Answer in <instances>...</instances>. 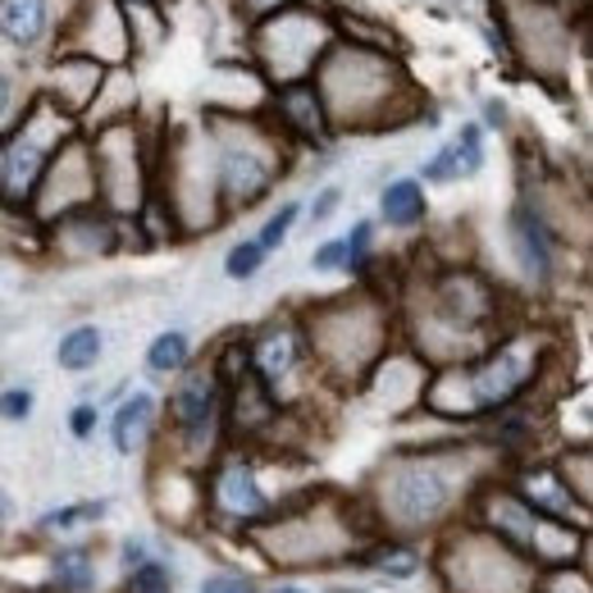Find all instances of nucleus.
I'll return each instance as SVG.
<instances>
[{"instance_id": "1", "label": "nucleus", "mask_w": 593, "mask_h": 593, "mask_svg": "<svg viewBox=\"0 0 593 593\" xmlns=\"http://www.w3.org/2000/svg\"><path fill=\"white\" fill-rule=\"evenodd\" d=\"M411 342L425 357V370L475 361L503 324V288L470 265H443L420 283V296L407 307Z\"/></svg>"}, {"instance_id": "2", "label": "nucleus", "mask_w": 593, "mask_h": 593, "mask_svg": "<svg viewBox=\"0 0 593 593\" xmlns=\"http://www.w3.org/2000/svg\"><path fill=\"white\" fill-rule=\"evenodd\" d=\"M470 448H420L388 457L370 479V512L383 534L411 538L448 525L479 488L470 479Z\"/></svg>"}, {"instance_id": "3", "label": "nucleus", "mask_w": 593, "mask_h": 593, "mask_svg": "<svg viewBox=\"0 0 593 593\" xmlns=\"http://www.w3.org/2000/svg\"><path fill=\"white\" fill-rule=\"evenodd\" d=\"M311 82L324 101L329 133H379L416 110V82L402 60L388 56L383 46H366L357 37L348 41L342 32Z\"/></svg>"}, {"instance_id": "4", "label": "nucleus", "mask_w": 593, "mask_h": 593, "mask_svg": "<svg viewBox=\"0 0 593 593\" xmlns=\"http://www.w3.org/2000/svg\"><path fill=\"white\" fill-rule=\"evenodd\" d=\"M548 342L534 329H503L475 361L434 370L420 388V407L438 420H484L512 411L538 383Z\"/></svg>"}, {"instance_id": "5", "label": "nucleus", "mask_w": 593, "mask_h": 593, "mask_svg": "<svg viewBox=\"0 0 593 593\" xmlns=\"http://www.w3.org/2000/svg\"><path fill=\"white\" fill-rule=\"evenodd\" d=\"M307 333L311 366L324 383L361 388L379 375L392 352V302L361 283L348 296L320 302L311 315H296Z\"/></svg>"}, {"instance_id": "6", "label": "nucleus", "mask_w": 593, "mask_h": 593, "mask_svg": "<svg viewBox=\"0 0 593 593\" xmlns=\"http://www.w3.org/2000/svg\"><path fill=\"white\" fill-rule=\"evenodd\" d=\"M202 137L211 152V174H215V196L224 220L265 202L274 183L288 174V137L261 115L211 110L202 124Z\"/></svg>"}, {"instance_id": "7", "label": "nucleus", "mask_w": 593, "mask_h": 593, "mask_svg": "<svg viewBox=\"0 0 593 593\" xmlns=\"http://www.w3.org/2000/svg\"><path fill=\"white\" fill-rule=\"evenodd\" d=\"M256 548L274 566H333L361 553V538H375L370 525H357V507L333 498H307L279 507L270 521L252 529Z\"/></svg>"}, {"instance_id": "8", "label": "nucleus", "mask_w": 593, "mask_h": 593, "mask_svg": "<svg viewBox=\"0 0 593 593\" xmlns=\"http://www.w3.org/2000/svg\"><path fill=\"white\" fill-rule=\"evenodd\" d=\"M429 562L448 593H534L543 575L534 562L512 553L507 543L484 534L479 525H457L438 534Z\"/></svg>"}, {"instance_id": "9", "label": "nucleus", "mask_w": 593, "mask_h": 593, "mask_svg": "<svg viewBox=\"0 0 593 593\" xmlns=\"http://www.w3.org/2000/svg\"><path fill=\"white\" fill-rule=\"evenodd\" d=\"M246 41H252V60L265 74V82L288 87V82H307L320 69L329 46L338 41V23L324 10L296 6L292 0L279 14L246 28Z\"/></svg>"}, {"instance_id": "10", "label": "nucleus", "mask_w": 593, "mask_h": 593, "mask_svg": "<svg viewBox=\"0 0 593 593\" xmlns=\"http://www.w3.org/2000/svg\"><path fill=\"white\" fill-rule=\"evenodd\" d=\"M91 183H96V211L110 220L142 215L152 202V156L142 152V137L133 119H110L87 133Z\"/></svg>"}, {"instance_id": "11", "label": "nucleus", "mask_w": 593, "mask_h": 593, "mask_svg": "<svg viewBox=\"0 0 593 593\" xmlns=\"http://www.w3.org/2000/svg\"><path fill=\"white\" fill-rule=\"evenodd\" d=\"M242 352H246V375H252L279 407L296 402V383L302 375H315L311 352H307V333L296 315H274L270 324H261L252 338H242Z\"/></svg>"}, {"instance_id": "12", "label": "nucleus", "mask_w": 593, "mask_h": 593, "mask_svg": "<svg viewBox=\"0 0 593 593\" xmlns=\"http://www.w3.org/2000/svg\"><path fill=\"white\" fill-rule=\"evenodd\" d=\"M169 392V429L192 457H206L211 438L224 425V375L215 361H192L183 375H174Z\"/></svg>"}, {"instance_id": "13", "label": "nucleus", "mask_w": 593, "mask_h": 593, "mask_svg": "<svg viewBox=\"0 0 593 593\" xmlns=\"http://www.w3.org/2000/svg\"><path fill=\"white\" fill-rule=\"evenodd\" d=\"M96 206V183H91V156H87V133L78 128L74 137H65L56 146V156L51 165H46L37 192H32V202H28V215L37 224H60L78 211H91Z\"/></svg>"}, {"instance_id": "14", "label": "nucleus", "mask_w": 593, "mask_h": 593, "mask_svg": "<svg viewBox=\"0 0 593 593\" xmlns=\"http://www.w3.org/2000/svg\"><path fill=\"white\" fill-rule=\"evenodd\" d=\"M56 51L87 56L101 69H128L133 41L124 23V6L119 0H78L74 14L56 23Z\"/></svg>"}, {"instance_id": "15", "label": "nucleus", "mask_w": 593, "mask_h": 593, "mask_svg": "<svg viewBox=\"0 0 593 593\" xmlns=\"http://www.w3.org/2000/svg\"><path fill=\"white\" fill-rule=\"evenodd\" d=\"M206 503L220 521L242 525V529H256L261 521H270L279 512V498H270V488L261 484V470L246 453H224L211 466L206 479Z\"/></svg>"}, {"instance_id": "16", "label": "nucleus", "mask_w": 593, "mask_h": 593, "mask_svg": "<svg viewBox=\"0 0 593 593\" xmlns=\"http://www.w3.org/2000/svg\"><path fill=\"white\" fill-rule=\"evenodd\" d=\"M507 237H512V256L521 265V274L529 283H553L557 274V256H562V237L553 229V220L543 215V206L534 202H516L507 215Z\"/></svg>"}, {"instance_id": "17", "label": "nucleus", "mask_w": 593, "mask_h": 593, "mask_svg": "<svg viewBox=\"0 0 593 593\" xmlns=\"http://www.w3.org/2000/svg\"><path fill=\"white\" fill-rule=\"evenodd\" d=\"M288 142H329V119H324V101L315 82H288V87H270V115H265Z\"/></svg>"}, {"instance_id": "18", "label": "nucleus", "mask_w": 593, "mask_h": 593, "mask_svg": "<svg viewBox=\"0 0 593 593\" xmlns=\"http://www.w3.org/2000/svg\"><path fill=\"white\" fill-rule=\"evenodd\" d=\"M512 488L521 493L525 507H529L534 516L557 521V525H571V521H575V529H589V507L575 503V493L562 484L557 466H521Z\"/></svg>"}, {"instance_id": "19", "label": "nucleus", "mask_w": 593, "mask_h": 593, "mask_svg": "<svg viewBox=\"0 0 593 593\" xmlns=\"http://www.w3.org/2000/svg\"><path fill=\"white\" fill-rule=\"evenodd\" d=\"M56 37V0H0V46L32 56Z\"/></svg>"}, {"instance_id": "20", "label": "nucleus", "mask_w": 593, "mask_h": 593, "mask_svg": "<svg viewBox=\"0 0 593 593\" xmlns=\"http://www.w3.org/2000/svg\"><path fill=\"white\" fill-rule=\"evenodd\" d=\"M156 416H161V402L152 398V392H133V398H124L110 416V443L119 457H133L142 453L146 443L156 438Z\"/></svg>"}, {"instance_id": "21", "label": "nucleus", "mask_w": 593, "mask_h": 593, "mask_svg": "<svg viewBox=\"0 0 593 593\" xmlns=\"http://www.w3.org/2000/svg\"><path fill=\"white\" fill-rule=\"evenodd\" d=\"M352 566L379 571L388 580H411L416 571H425V553H420V543H411V538L375 534V538H366V548L352 557Z\"/></svg>"}, {"instance_id": "22", "label": "nucleus", "mask_w": 593, "mask_h": 593, "mask_svg": "<svg viewBox=\"0 0 593 593\" xmlns=\"http://www.w3.org/2000/svg\"><path fill=\"white\" fill-rule=\"evenodd\" d=\"M379 220L398 233H416L425 220H429V196H425V183L420 178H392L383 192H379Z\"/></svg>"}, {"instance_id": "23", "label": "nucleus", "mask_w": 593, "mask_h": 593, "mask_svg": "<svg viewBox=\"0 0 593 593\" xmlns=\"http://www.w3.org/2000/svg\"><path fill=\"white\" fill-rule=\"evenodd\" d=\"M101 352H106V333L96 324H78L56 342V366L69 375H87V370H96Z\"/></svg>"}, {"instance_id": "24", "label": "nucleus", "mask_w": 593, "mask_h": 593, "mask_svg": "<svg viewBox=\"0 0 593 593\" xmlns=\"http://www.w3.org/2000/svg\"><path fill=\"white\" fill-rule=\"evenodd\" d=\"M187 366H192V338L183 329H165V333L152 338V348H146V370H152V375L174 379Z\"/></svg>"}, {"instance_id": "25", "label": "nucleus", "mask_w": 593, "mask_h": 593, "mask_svg": "<svg viewBox=\"0 0 593 593\" xmlns=\"http://www.w3.org/2000/svg\"><path fill=\"white\" fill-rule=\"evenodd\" d=\"M96 584V571H91V553L87 548H69L56 557V589L60 593H87Z\"/></svg>"}, {"instance_id": "26", "label": "nucleus", "mask_w": 593, "mask_h": 593, "mask_svg": "<svg viewBox=\"0 0 593 593\" xmlns=\"http://www.w3.org/2000/svg\"><path fill=\"white\" fill-rule=\"evenodd\" d=\"M448 146H453V161H457V174H461V178H475V174L484 169L488 152H484V128H479V124H461V133H457Z\"/></svg>"}, {"instance_id": "27", "label": "nucleus", "mask_w": 593, "mask_h": 593, "mask_svg": "<svg viewBox=\"0 0 593 593\" xmlns=\"http://www.w3.org/2000/svg\"><path fill=\"white\" fill-rule=\"evenodd\" d=\"M296 220H302V202H283L265 224H261V233H256V246L270 256V252H279V246L288 242V233L296 229Z\"/></svg>"}, {"instance_id": "28", "label": "nucleus", "mask_w": 593, "mask_h": 593, "mask_svg": "<svg viewBox=\"0 0 593 593\" xmlns=\"http://www.w3.org/2000/svg\"><path fill=\"white\" fill-rule=\"evenodd\" d=\"M261 265H265V252L256 246V237H242V242H233V246H229V256H224V274H229L233 283L256 279V274H261Z\"/></svg>"}, {"instance_id": "29", "label": "nucleus", "mask_w": 593, "mask_h": 593, "mask_svg": "<svg viewBox=\"0 0 593 593\" xmlns=\"http://www.w3.org/2000/svg\"><path fill=\"white\" fill-rule=\"evenodd\" d=\"M23 106H28V96H23V87H19V74H14L6 60H0V137H6V133L19 124Z\"/></svg>"}, {"instance_id": "30", "label": "nucleus", "mask_w": 593, "mask_h": 593, "mask_svg": "<svg viewBox=\"0 0 593 593\" xmlns=\"http://www.w3.org/2000/svg\"><path fill=\"white\" fill-rule=\"evenodd\" d=\"M128 593H174V571L165 562H137L128 566Z\"/></svg>"}, {"instance_id": "31", "label": "nucleus", "mask_w": 593, "mask_h": 593, "mask_svg": "<svg viewBox=\"0 0 593 593\" xmlns=\"http://www.w3.org/2000/svg\"><path fill=\"white\" fill-rule=\"evenodd\" d=\"M106 516V503H78V507H60L51 516H41V529L51 534V529H78L87 521H101Z\"/></svg>"}, {"instance_id": "32", "label": "nucleus", "mask_w": 593, "mask_h": 593, "mask_svg": "<svg viewBox=\"0 0 593 593\" xmlns=\"http://www.w3.org/2000/svg\"><path fill=\"white\" fill-rule=\"evenodd\" d=\"M348 265H352L348 237H329V242H320L315 252H311V270L315 274H338V270H348Z\"/></svg>"}, {"instance_id": "33", "label": "nucleus", "mask_w": 593, "mask_h": 593, "mask_svg": "<svg viewBox=\"0 0 593 593\" xmlns=\"http://www.w3.org/2000/svg\"><path fill=\"white\" fill-rule=\"evenodd\" d=\"M32 388H6V392H0V420H10V425H23L28 416H32Z\"/></svg>"}, {"instance_id": "34", "label": "nucleus", "mask_w": 593, "mask_h": 593, "mask_svg": "<svg viewBox=\"0 0 593 593\" xmlns=\"http://www.w3.org/2000/svg\"><path fill=\"white\" fill-rule=\"evenodd\" d=\"M202 593H261V584L252 575H237V571H215L202 580Z\"/></svg>"}, {"instance_id": "35", "label": "nucleus", "mask_w": 593, "mask_h": 593, "mask_svg": "<svg viewBox=\"0 0 593 593\" xmlns=\"http://www.w3.org/2000/svg\"><path fill=\"white\" fill-rule=\"evenodd\" d=\"M283 6H292V0H233V10H237V19L252 28V23H261V19H270V14H279Z\"/></svg>"}, {"instance_id": "36", "label": "nucleus", "mask_w": 593, "mask_h": 593, "mask_svg": "<svg viewBox=\"0 0 593 593\" xmlns=\"http://www.w3.org/2000/svg\"><path fill=\"white\" fill-rule=\"evenodd\" d=\"M96 425H101V407H96V402H78V407L69 411V434H74V438H91Z\"/></svg>"}, {"instance_id": "37", "label": "nucleus", "mask_w": 593, "mask_h": 593, "mask_svg": "<svg viewBox=\"0 0 593 593\" xmlns=\"http://www.w3.org/2000/svg\"><path fill=\"white\" fill-rule=\"evenodd\" d=\"M338 202H342V187H324L315 202H311V224H324V220L338 211Z\"/></svg>"}, {"instance_id": "38", "label": "nucleus", "mask_w": 593, "mask_h": 593, "mask_svg": "<svg viewBox=\"0 0 593 593\" xmlns=\"http://www.w3.org/2000/svg\"><path fill=\"white\" fill-rule=\"evenodd\" d=\"M265 593H307L302 584H274V589H265Z\"/></svg>"}, {"instance_id": "39", "label": "nucleus", "mask_w": 593, "mask_h": 593, "mask_svg": "<svg viewBox=\"0 0 593 593\" xmlns=\"http://www.w3.org/2000/svg\"><path fill=\"white\" fill-rule=\"evenodd\" d=\"M329 593H366V589H329Z\"/></svg>"}]
</instances>
